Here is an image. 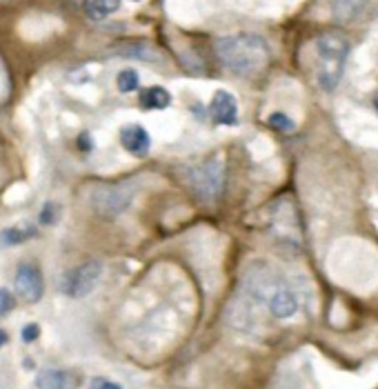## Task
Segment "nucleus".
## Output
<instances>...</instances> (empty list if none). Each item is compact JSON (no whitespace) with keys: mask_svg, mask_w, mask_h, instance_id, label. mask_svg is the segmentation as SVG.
I'll list each match as a JSON object with an SVG mask.
<instances>
[{"mask_svg":"<svg viewBox=\"0 0 378 389\" xmlns=\"http://www.w3.org/2000/svg\"><path fill=\"white\" fill-rule=\"evenodd\" d=\"M218 60L238 76H251L270 65V45L258 34H232L216 40Z\"/></svg>","mask_w":378,"mask_h":389,"instance_id":"f257e3e1","label":"nucleus"},{"mask_svg":"<svg viewBox=\"0 0 378 389\" xmlns=\"http://www.w3.org/2000/svg\"><path fill=\"white\" fill-rule=\"evenodd\" d=\"M316 53H318V82L325 91H332L345 72L349 43L343 34H323L316 40Z\"/></svg>","mask_w":378,"mask_h":389,"instance_id":"f03ea898","label":"nucleus"},{"mask_svg":"<svg viewBox=\"0 0 378 389\" xmlns=\"http://www.w3.org/2000/svg\"><path fill=\"white\" fill-rule=\"evenodd\" d=\"M134 196H136V185L132 183V180H125V183L96 185L92 189L89 203L101 216L116 218L122 212L130 210V205L134 203Z\"/></svg>","mask_w":378,"mask_h":389,"instance_id":"7ed1b4c3","label":"nucleus"},{"mask_svg":"<svg viewBox=\"0 0 378 389\" xmlns=\"http://www.w3.org/2000/svg\"><path fill=\"white\" fill-rule=\"evenodd\" d=\"M101 276H103L101 262L87 260V262H82V265L69 269L63 276L61 289H63V294L69 296V298H85L96 289V285L101 283Z\"/></svg>","mask_w":378,"mask_h":389,"instance_id":"20e7f679","label":"nucleus"},{"mask_svg":"<svg viewBox=\"0 0 378 389\" xmlns=\"http://www.w3.org/2000/svg\"><path fill=\"white\" fill-rule=\"evenodd\" d=\"M191 185L196 193H201L203 198L220 196L222 185H225V167H222V160L209 158L201 167H196L191 172Z\"/></svg>","mask_w":378,"mask_h":389,"instance_id":"39448f33","label":"nucleus"},{"mask_svg":"<svg viewBox=\"0 0 378 389\" xmlns=\"http://www.w3.org/2000/svg\"><path fill=\"white\" fill-rule=\"evenodd\" d=\"M13 285H16L18 296L25 302H38L45 294L43 272H40L36 265H30V262H25V265L18 267L16 276H13Z\"/></svg>","mask_w":378,"mask_h":389,"instance_id":"423d86ee","label":"nucleus"},{"mask_svg":"<svg viewBox=\"0 0 378 389\" xmlns=\"http://www.w3.org/2000/svg\"><path fill=\"white\" fill-rule=\"evenodd\" d=\"M120 145L125 151H130L132 156L145 158L151 149V136L143 125L132 122V125H125L120 129Z\"/></svg>","mask_w":378,"mask_h":389,"instance_id":"0eeeda50","label":"nucleus"},{"mask_svg":"<svg viewBox=\"0 0 378 389\" xmlns=\"http://www.w3.org/2000/svg\"><path fill=\"white\" fill-rule=\"evenodd\" d=\"M209 114L218 125H227V127H234L238 122V101L236 96L225 91V89H218L212 98V105H209Z\"/></svg>","mask_w":378,"mask_h":389,"instance_id":"6e6552de","label":"nucleus"},{"mask_svg":"<svg viewBox=\"0 0 378 389\" xmlns=\"http://www.w3.org/2000/svg\"><path fill=\"white\" fill-rule=\"evenodd\" d=\"M34 385L36 389H80V376L67 369H43Z\"/></svg>","mask_w":378,"mask_h":389,"instance_id":"1a4fd4ad","label":"nucleus"},{"mask_svg":"<svg viewBox=\"0 0 378 389\" xmlns=\"http://www.w3.org/2000/svg\"><path fill=\"white\" fill-rule=\"evenodd\" d=\"M270 310L276 318H289V316L296 314L298 300L289 289H278L270 300Z\"/></svg>","mask_w":378,"mask_h":389,"instance_id":"9d476101","label":"nucleus"},{"mask_svg":"<svg viewBox=\"0 0 378 389\" xmlns=\"http://www.w3.org/2000/svg\"><path fill=\"white\" fill-rule=\"evenodd\" d=\"M367 0H329L332 16L339 23H349L354 20L358 13L365 9Z\"/></svg>","mask_w":378,"mask_h":389,"instance_id":"9b49d317","label":"nucleus"},{"mask_svg":"<svg viewBox=\"0 0 378 389\" xmlns=\"http://www.w3.org/2000/svg\"><path fill=\"white\" fill-rule=\"evenodd\" d=\"M141 105L145 109H167L172 105V94L165 87H147L141 91Z\"/></svg>","mask_w":378,"mask_h":389,"instance_id":"f8f14e48","label":"nucleus"},{"mask_svg":"<svg viewBox=\"0 0 378 389\" xmlns=\"http://www.w3.org/2000/svg\"><path fill=\"white\" fill-rule=\"evenodd\" d=\"M118 7H120V0H82V9L94 20L107 18L109 13L118 11Z\"/></svg>","mask_w":378,"mask_h":389,"instance_id":"ddd939ff","label":"nucleus"},{"mask_svg":"<svg viewBox=\"0 0 378 389\" xmlns=\"http://www.w3.org/2000/svg\"><path fill=\"white\" fill-rule=\"evenodd\" d=\"M120 56H130V58H138V60H147V63H158L163 56L158 53L156 47H151L147 43H130L120 47Z\"/></svg>","mask_w":378,"mask_h":389,"instance_id":"4468645a","label":"nucleus"},{"mask_svg":"<svg viewBox=\"0 0 378 389\" xmlns=\"http://www.w3.org/2000/svg\"><path fill=\"white\" fill-rule=\"evenodd\" d=\"M36 236V227H7L0 234V245L3 247H13L25 241H30Z\"/></svg>","mask_w":378,"mask_h":389,"instance_id":"2eb2a0df","label":"nucleus"},{"mask_svg":"<svg viewBox=\"0 0 378 389\" xmlns=\"http://www.w3.org/2000/svg\"><path fill=\"white\" fill-rule=\"evenodd\" d=\"M116 85L122 94H130V91H136L138 85H141V78H138V72L136 69H122V72L116 76Z\"/></svg>","mask_w":378,"mask_h":389,"instance_id":"dca6fc26","label":"nucleus"},{"mask_svg":"<svg viewBox=\"0 0 378 389\" xmlns=\"http://www.w3.org/2000/svg\"><path fill=\"white\" fill-rule=\"evenodd\" d=\"M267 125H270L272 129H276V132H291V129H294V120H291L289 116L281 114V111H276V114H272V116L267 118Z\"/></svg>","mask_w":378,"mask_h":389,"instance_id":"f3484780","label":"nucleus"},{"mask_svg":"<svg viewBox=\"0 0 378 389\" xmlns=\"http://www.w3.org/2000/svg\"><path fill=\"white\" fill-rule=\"evenodd\" d=\"M13 307H16V298H13V294L9 289L0 287V318L7 316Z\"/></svg>","mask_w":378,"mask_h":389,"instance_id":"a211bd4d","label":"nucleus"},{"mask_svg":"<svg viewBox=\"0 0 378 389\" xmlns=\"http://www.w3.org/2000/svg\"><path fill=\"white\" fill-rule=\"evenodd\" d=\"M53 210H58V207H56L53 203H47V205H45L43 214H40V222H43V225H53V222H56L58 214H53Z\"/></svg>","mask_w":378,"mask_h":389,"instance_id":"6ab92c4d","label":"nucleus"},{"mask_svg":"<svg viewBox=\"0 0 378 389\" xmlns=\"http://www.w3.org/2000/svg\"><path fill=\"white\" fill-rule=\"evenodd\" d=\"M38 336H40V327L36 323H30V325L23 327V340L25 343H34Z\"/></svg>","mask_w":378,"mask_h":389,"instance_id":"aec40b11","label":"nucleus"},{"mask_svg":"<svg viewBox=\"0 0 378 389\" xmlns=\"http://www.w3.org/2000/svg\"><path fill=\"white\" fill-rule=\"evenodd\" d=\"M89 389H122V387L114 381H107V378H92Z\"/></svg>","mask_w":378,"mask_h":389,"instance_id":"412c9836","label":"nucleus"},{"mask_svg":"<svg viewBox=\"0 0 378 389\" xmlns=\"http://www.w3.org/2000/svg\"><path fill=\"white\" fill-rule=\"evenodd\" d=\"M80 149H85V151H87V149H94V141L89 143V136H87V134L80 136Z\"/></svg>","mask_w":378,"mask_h":389,"instance_id":"4be33fe9","label":"nucleus"},{"mask_svg":"<svg viewBox=\"0 0 378 389\" xmlns=\"http://www.w3.org/2000/svg\"><path fill=\"white\" fill-rule=\"evenodd\" d=\"M7 343V331L5 329H0V347H3Z\"/></svg>","mask_w":378,"mask_h":389,"instance_id":"5701e85b","label":"nucleus"},{"mask_svg":"<svg viewBox=\"0 0 378 389\" xmlns=\"http://www.w3.org/2000/svg\"><path fill=\"white\" fill-rule=\"evenodd\" d=\"M374 107H376V111H378V91H376V96H374Z\"/></svg>","mask_w":378,"mask_h":389,"instance_id":"b1692460","label":"nucleus"},{"mask_svg":"<svg viewBox=\"0 0 378 389\" xmlns=\"http://www.w3.org/2000/svg\"><path fill=\"white\" fill-rule=\"evenodd\" d=\"M134 3H138V0H134Z\"/></svg>","mask_w":378,"mask_h":389,"instance_id":"393cba45","label":"nucleus"}]
</instances>
